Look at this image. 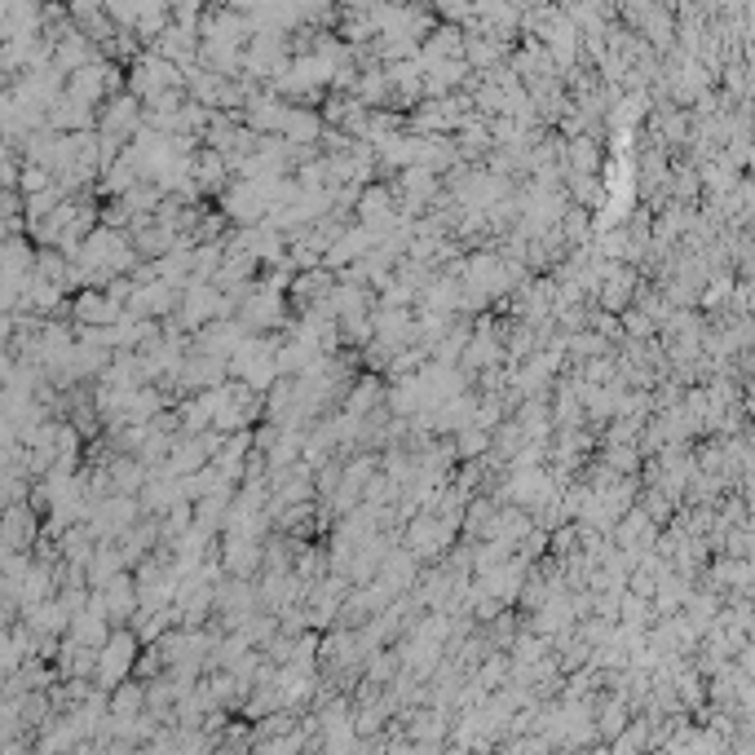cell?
Here are the masks:
<instances>
[{
	"instance_id": "cell-1",
	"label": "cell",
	"mask_w": 755,
	"mask_h": 755,
	"mask_svg": "<svg viewBox=\"0 0 755 755\" xmlns=\"http://www.w3.org/2000/svg\"><path fill=\"white\" fill-rule=\"evenodd\" d=\"M137 650H142V641H137V632H111L106 641L98 645V654H93V680H98L102 689H115L120 680L133 676L137 667Z\"/></svg>"
},
{
	"instance_id": "cell-2",
	"label": "cell",
	"mask_w": 755,
	"mask_h": 755,
	"mask_svg": "<svg viewBox=\"0 0 755 755\" xmlns=\"http://www.w3.org/2000/svg\"><path fill=\"white\" fill-rule=\"evenodd\" d=\"M243 310H239V323L248 327V332H265V327H279L283 323V296L274 283H261L252 287L248 296H239Z\"/></svg>"
},
{
	"instance_id": "cell-3",
	"label": "cell",
	"mask_w": 755,
	"mask_h": 755,
	"mask_svg": "<svg viewBox=\"0 0 755 755\" xmlns=\"http://www.w3.org/2000/svg\"><path fill=\"white\" fill-rule=\"evenodd\" d=\"M93 601L102 605L106 619H133V614H137V583L120 570V574H111V579L102 583V592Z\"/></svg>"
},
{
	"instance_id": "cell-4",
	"label": "cell",
	"mask_w": 755,
	"mask_h": 755,
	"mask_svg": "<svg viewBox=\"0 0 755 755\" xmlns=\"http://www.w3.org/2000/svg\"><path fill=\"white\" fill-rule=\"evenodd\" d=\"M71 314H76L84 327H102V323H115V318L124 314V301L115 292H84V296H76Z\"/></svg>"
},
{
	"instance_id": "cell-5",
	"label": "cell",
	"mask_w": 755,
	"mask_h": 755,
	"mask_svg": "<svg viewBox=\"0 0 755 755\" xmlns=\"http://www.w3.org/2000/svg\"><path fill=\"white\" fill-rule=\"evenodd\" d=\"M243 336H248V327H243L239 318H230V323H208L204 336H199V349L217 354V358H230V349H235Z\"/></svg>"
},
{
	"instance_id": "cell-6",
	"label": "cell",
	"mask_w": 755,
	"mask_h": 755,
	"mask_svg": "<svg viewBox=\"0 0 755 755\" xmlns=\"http://www.w3.org/2000/svg\"><path fill=\"white\" fill-rule=\"evenodd\" d=\"M486 451H491V433L477 429V424H464V429H460V442H455V455L473 460V455H486Z\"/></svg>"
},
{
	"instance_id": "cell-7",
	"label": "cell",
	"mask_w": 755,
	"mask_h": 755,
	"mask_svg": "<svg viewBox=\"0 0 755 755\" xmlns=\"http://www.w3.org/2000/svg\"><path fill=\"white\" fill-rule=\"evenodd\" d=\"M380 398H385V389H380L376 380H363V385H358L354 393H349V407H345V416H358V420H363V411H371Z\"/></svg>"
},
{
	"instance_id": "cell-8",
	"label": "cell",
	"mask_w": 755,
	"mask_h": 755,
	"mask_svg": "<svg viewBox=\"0 0 755 755\" xmlns=\"http://www.w3.org/2000/svg\"><path fill=\"white\" fill-rule=\"evenodd\" d=\"M283 129L287 137H296V142H310V137L318 133V124H314V115H305V111H296V115H283Z\"/></svg>"
},
{
	"instance_id": "cell-9",
	"label": "cell",
	"mask_w": 755,
	"mask_h": 755,
	"mask_svg": "<svg viewBox=\"0 0 755 755\" xmlns=\"http://www.w3.org/2000/svg\"><path fill=\"white\" fill-rule=\"evenodd\" d=\"M23 186H27V195H36V190H49V177L40 173V168H27V173H23Z\"/></svg>"
},
{
	"instance_id": "cell-10",
	"label": "cell",
	"mask_w": 755,
	"mask_h": 755,
	"mask_svg": "<svg viewBox=\"0 0 755 755\" xmlns=\"http://www.w3.org/2000/svg\"><path fill=\"white\" fill-rule=\"evenodd\" d=\"M0 477H5V473H0Z\"/></svg>"
}]
</instances>
